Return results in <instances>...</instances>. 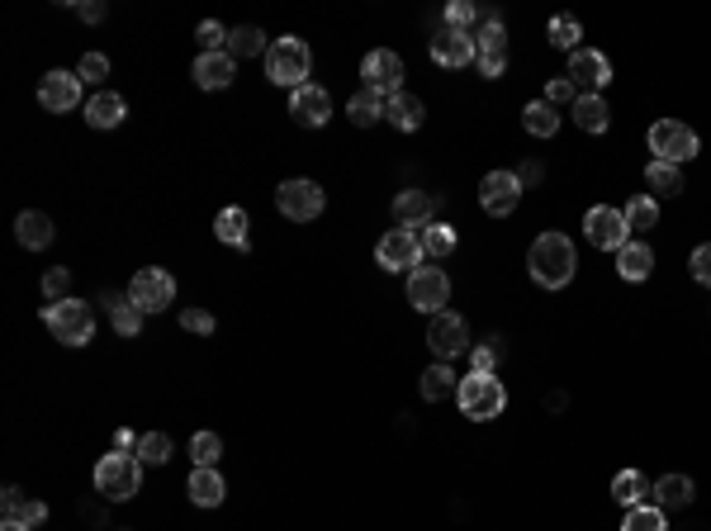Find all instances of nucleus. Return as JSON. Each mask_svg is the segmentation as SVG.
<instances>
[{
    "label": "nucleus",
    "mask_w": 711,
    "mask_h": 531,
    "mask_svg": "<svg viewBox=\"0 0 711 531\" xmlns=\"http://www.w3.org/2000/svg\"><path fill=\"white\" fill-rule=\"evenodd\" d=\"M527 266L541 290H565L569 280H574V271H579V252H574V242L565 233H541V238L531 242Z\"/></svg>",
    "instance_id": "nucleus-1"
},
{
    "label": "nucleus",
    "mask_w": 711,
    "mask_h": 531,
    "mask_svg": "<svg viewBox=\"0 0 711 531\" xmlns=\"http://www.w3.org/2000/svg\"><path fill=\"white\" fill-rule=\"evenodd\" d=\"M138 489H143V460L128 456V451L100 456V465H95V494L105 498V503H128Z\"/></svg>",
    "instance_id": "nucleus-2"
},
{
    "label": "nucleus",
    "mask_w": 711,
    "mask_h": 531,
    "mask_svg": "<svg viewBox=\"0 0 711 531\" xmlns=\"http://www.w3.org/2000/svg\"><path fill=\"white\" fill-rule=\"evenodd\" d=\"M309 67H313V53L304 38H275L271 53H266V76H271L275 86H285V91H299V86H309Z\"/></svg>",
    "instance_id": "nucleus-3"
},
{
    "label": "nucleus",
    "mask_w": 711,
    "mask_h": 531,
    "mask_svg": "<svg viewBox=\"0 0 711 531\" xmlns=\"http://www.w3.org/2000/svg\"><path fill=\"white\" fill-rule=\"evenodd\" d=\"M43 323L53 332L57 342H67V347H86L95 337V309L86 299H62V304H48L43 309Z\"/></svg>",
    "instance_id": "nucleus-4"
},
{
    "label": "nucleus",
    "mask_w": 711,
    "mask_h": 531,
    "mask_svg": "<svg viewBox=\"0 0 711 531\" xmlns=\"http://www.w3.org/2000/svg\"><path fill=\"white\" fill-rule=\"evenodd\" d=\"M456 403H460V413L470 422H489L503 413V403H508V389H503V380H493V375H465L456 389Z\"/></svg>",
    "instance_id": "nucleus-5"
},
{
    "label": "nucleus",
    "mask_w": 711,
    "mask_h": 531,
    "mask_svg": "<svg viewBox=\"0 0 711 531\" xmlns=\"http://www.w3.org/2000/svg\"><path fill=\"white\" fill-rule=\"evenodd\" d=\"M697 133L688 124H678V119H659L650 124V152H655V162H669V166H683L697 157Z\"/></svg>",
    "instance_id": "nucleus-6"
},
{
    "label": "nucleus",
    "mask_w": 711,
    "mask_h": 531,
    "mask_svg": "<svg viewBox=\"0 0 711 531\" xmlns=\"http://www.w3.org/2000/svg\"><path fill=\"white\" fill-rule=\"evenodd\" d=\"M323 185L318 181H309V176H294V181H285L280 190H275V209L285 214V219H294V223H309V219H318L323 214Z\"/></svg>",
    "instance_id": "nucleus-7"
},
{
    "label": "nucleus",
    "mask_w": 711,
    "mask_h": 531,
    "mask_svg": "<svg viewBox=\"0 0 711 531\" xmlns=\"http://www.w3.org/2000/svg\"><path fill=\"white\" fill-rule=\"evenodd\" d=\"M124 294L143 313H162V309H171V304H176V280H171L166 271H157V266H143V271L128 280Z\"/></svg>",
    "instance_id": "nucleus-8"
},
{
    "label": "nucleus",
    "mask_w": 711,
    "mask_h": 531,
    "mask_svg": "<svg viewBox=\"0 0 711 531\" xmlns=\"http://www.w3.org/2000/svg\"><path fill=\"white\" fill-rule=\"evenodd\" d=\"M474 48H479V76H503L508 72V29H503V19L498 15H484L479 24V34H474Z\"/></svg>",
    "instance_id": "nucleus-9"
},
{
    "label": "nucleus",
    "mask_w": 711,
    "mask_h": 531,
    "mask_svg": "<svg viewBox=\"0 0 711 531\" xmlns=\"http://www.w3.org/2000/svg\"><path fill=\"white\" fill-rule=\"evenodd\" d=\"M375 261H380L384 271H418L422 266V238L413 233V228H389L380 238V247H375Z\"/></svg>",
    "instance_id": "nucleus-10"
},
{
    "label": "nucleus",
    "mask_w": 711,
    "mask_h": 531,
    "mask_svg": "<svg viewBox=\"0 0 711 531\" xmlns=\"http://www.w3.org/2000/svg\"><path fill=\"white\" fill-rule=\"evenodd\" d=\"M446 299H451V280H446V271H437V266H418V271L408 275V304L418 313H446Z\"/></svg>",
    "instance_id": "nucleus-11"
},
{
    "label": "nucleus",
    "mask_w": 711,
    "mask_h": 531,
    "mask_svg": "<svg viewBox=\"0 0 711 531\" xmlns=\"http://www.w3.org/2000/svg\"><path fill=\"white\" fill-rule=\"evenodd\" d=\"M584 233H588V242H593L598 252H621V247L631 242L626 214H621V209H612V204H598V209H588V214H584Z\"/></svg>",
    "instance_id": "nucleus-12"
},
{
    "label": "nucleus",
    "mask_w": 711,
    "mask_h": 531,
    "mask_svg": "<svg viewBox=\"0 0 711 531\" xmlns=\"http://www.w3.org/2000/svg\"><path fill=\"white\" fill-rule=\"evenodd\" d=\"M427 347L437 351V361H456L460 351H470V323L460 318V313H437L432 323H427Z\"/></svg>",
    "instance_id": "nucleus-13"
},
{
    "label": "nucleus",
    "mask_w": 711,
    "mask_h": 531,
    "mask_svg": "<svg viewBox=\"0 0 711 531\" xmlns=\"http://www.w3.org/2000/svg\"><path fill=\"white\" fill-rule=\"evenodd\" d=\"M361 76H365V91H375L389 100V95L403 91V57L389 53V48H375V53H365Z\"/></svg>",
    "instance_id": "nucleus-14"
},
{
    "label": "nucleus",
    "mask_w": 711,
    "mask_h": 531,
    "mask_svg": "<svg viewBox=\"0 0 711 531\" xmlns=\"http://www.w3.org/2000/svg\"><path fill=\"white\" fill-rule=\"evenodd\" d=\"M81 86H86V81L76 72H62V67H57V72H48L38 81V105L48 114H72L76 105H81Z\"/></svg>",
    "instance_id": "nucleus-15"
},
{
    "label": "nucleus",
    "mask_w": 711,
    "mask_h": 531,
    "mask_svg": "<svg viewBox=\"0 0 711 531\" xmlns=\"http://www.w3.org/2000/svg\"><path fill=\"white\" fill-rule=\"evenodd\" d=\"M522 200V181H517V171H489L484 185H479V204H484V214L493 219H508L512 209Z\"/></svg>",
    "instance_id": "nucleus-16"
},
{
    "label": "nucleus",
    "mask_w": 711,
    "mask_h": 531,
    "mask_svg": "<svg viewBox=\"0 0 711 531\" xmlns=\"http://www.w3.org/2000/svg\"><path fill=\"white\" fill-rule=\"evenodd\" d=\"M569 81H574V91L584 95H602V86L612 81V62L593 48H579V53H569Z\"/></svg>",
    "instance_id": "nucleus-17"
},
{
    "label": "nucleus",
    "mask_w": 711,
    "mask_h": 531,
    "mask_svg": "<svg viewBox=\"0 0 711 531\" xmlns=\"http://www.w3.org/2000/svg\"><path fill=\"white\" fill-rule=\"evenodd\" d=\"M290 114L299 129H323L332 119V95L323 91V86H299V91H290Z\"/></svg>",
    "instance_id": "nucleus-18"
},
{
    "label": "nucleus",
    "mask_w": 711,
    "mask_h": 531,
    "mask_svg": "<svg viewBox=\"0 0 711 531\" xmlns=\"http://www.w3.org/2000/svg\"><path fill=\"white\" fill-rule=\"evenodd\" d=\"M474 57H479V48H474V34H465V29H441L432 38V62L437 67H470Z\"/></svg>",
    "instance_id": "nucleus-19"
},
{
    "label": "nucleus",
    "mask_w": 711,
    "mask_h": 531,
    "mask_svg": "<svg viewBox=\"0 0 711 531\" xmlns=\"http://www.w3.org/2000/svg\"><path fill=\"white\" fill-rule=\"evenodd\" d=\"M237 81V57L233 53H200L195 57V86L200 91H228Z\"/></svg>",
    "instance_id": "nucleus-20"
},
{
    "label": "nucleus",
    "mask_w": 711,
    "mask_h": 531,
    "mask_svg": "<svg viewBox=\"0 0 711 531\" xmlns=\"http://www.w3.org/2000/svg\"><path fill=\"white\" fill-rule=\"evenodd\" d=\"M185 494H190V503H200V508H219L223 498H228V484H223L219 465H195L190 479H185Z\"/></svg>",
    "instance_id": "nucleus-21"
},
{
    "label": "nucleus",
    "mask_w": 711,
    "mask_h": 531,
    "mask_svg": "<svg viewBox=\"0 0 711 531\" xmlns=\"http://www.w3.org/2000/svg\"><path fill=\"white\" fill-rule=\"evenodd\" d=\"M95 304H105V313H110V328L119 332V337H138V332H143V318H147V313L138 309L128 294L105 290L100 299H95Z\"/></svg>",
    "instance_id": "nucleus-22"
},
{
    "label": "nucleus",
    "mask_w": 711,
    "mask_h": 531,
    "mask_svg": "<svg viewBox=\"0 0 711 531\" xmlns=\"http://www.w3.org/2000/svg\"><path fill=\"white\" fill-rule=\"evenodd\" d=\"M0 517H5V522H24V527H38V522L48 517V503L10 484V489L0 494Z\"/></svg>",
    "instance_id": "nucleus-23"
},
{
    "label": "nucleus",
    "mask_w": 711,
    "mask_h": 531,
    "mask_svg": "<svg viewBox=\"0 0 711 531\" xmlns=\"http://www.w3.org/2000/svg\"><path fill=\"white\" fill-rule=\"evenodd\" d=\"M384 119H389L399 133H418L422 124H427V110H422L418 95L399 91V95H389V100H384Z\"/></svg>",
    "instance_id": "nucleus-24"
},
{
    "label": "nucleus",
    "mask_w": 711,
    "mask_h": 531,
    "mask_svg": "<svg viewBox=\"0 0 711 531\" xmlns=\"http://www.w3.org/2000/svg\"><path fill=\"white\" fill-rule=\"evenodd\" d=\"M15 238L24 252H43V247H53V219L38 214V209H24L15 219Z\"/></svg>",
    "instance_id": "nucleus-25"
},
{
    "label": "nucleus",
    "mask_w": 711,
    "mask_h": 531,
    "mask_svg": "<svg viewBox=\"0 0 711 531\" xmlns=\"http://www.w3.org/2000/svg\"><path fill=\"white\" fill-rule=\"evenodd\" d=\"M394 219L399 228H427L432 223V195L427 190H399V200H394Z\"/></svg>",
    "instance_id": "nucleus-26"
},
{
    "label": "nucleus",
    "mask_w": 711,
    "mask_h": 531,
    "mask_svg": "<svg viewBox=\"0 0 711 531\" xmlns=\"http://www.w3.org/2000/svg\"><path fill=\"white\" fill-rule=\"evenodd\" d=\"M214 233H219V242H228V247H237V252H247L252 247V219H247V209H219V219H214Z\"/></svg>",
    "instance_id": "nucleus-27"
},
{
    "label": "nucleus",
    "mask_w": 711,
    "mask_h": 531,
    "mask_svg": "<svg viewBox=\"0 0 711 531\" xmlns=\"http://www.w3.org/2000/svg\"><path fill=\"white\" fill-rule=\"evenodd\" d=\"M124 114H128L124 95L100 91V95H91V105H86V124H91V129H119Z\"/></svg>",
    "instance_id": "nucleus-28"
},
{
    "label": "nucleus",
    "mask_w": 711,
    "mask_h": 531,
    "mask_svg": "<svg viewBox=\"0 0 711 531\" xmlns=\"http://www.w3.org/2000/svg\"><path fill=\"white\" fill-rule=\"evenodd\" d=\"M693 494H697V484L688 475H664L655 484V508H664V513H674V508H688L693 503Z\"/></svg>",
    "instance_id": "nucleus-29"
},
{
    "label": "nucleus",
    "mask_w": 711,
    "mask_h": 531,
    "mask_svg": "<svg viewBox=\"0 0 711 531\" xmlns=\"http://www.w3.org/2000/svg\"><path fill=\"white\" fill-rule=\"evenodd\" d=\"M617 275L621 280H650L655 275V252L645 242H626L617 252Z\"/></svg>",
    "instance_id": "nucleus-30"
},
{
    "label": "nucleus",
    "mask_w": 711,
    "mask_h": 531,
    "mask_svg": "<svg viewBox=\"0 0 711 531\" xmlns=\"http://www.w3.org/2000/svg\"><path fill=\"white\" fill-rule=\"evenodd\" d=\"M650 494H655V484L640 475V470H621L612 479V498H617L621 508H640V503H650Z\"/></svg>",
    "instance_id": "nucleus-31"
},
{
    "label": "nucleus",
    "mask_w": 711,
    "mask_h": 531,
    "mask_svg": "<svg viewBox=\"0 0 711 531\" xmlns=\"http://www.w3.org/2000/svg\"><path fill=\"white\" fill-rule=\"evenodd\" d=\"M574 124L584 133H607V124H612L607 100H602V95H579V100H574Z\"/></svg>",
    "instance_id": "nucleus-32"
},
{
    "label": "nucleus",
    "mask_w": 711,
    "mask_h": 531,
    "mask_svg": "<svg viewBox=\"0 0 711 531\" xmlns=\"http://www.w3.org/2000/svg\"><path fill=\"white\" fill-rule=\"evenodd\" d=\"M522 129H527L531 138H555V133H560V110L546 105V100H531L527 110H522Z\"/></svg>",
    "instance_id": "nucleus-33"
},
{
    "label": "nucleus",
    "mask_w": 711,
    "mask_h": 531,
    "mask_svg": "<svg viewBox=\"0 0 711 531\" xmlns=\"http://www.w3.org/2000/svg\"><path fill=\"white\" fill-rule=\"evenodd\" d=\"M418 238H422V257H437L446 261L451 252H456V228L451 223H427V228H418Z\"/></svg>",
    "instance_id": "nucleus-34"
},
{
    "label": "nucleus",
    "mask_w": 711,
    "mask_h": 531,
    "mask_svg": "<svg viewBox=\"0 0 711 531\" xmlns=\"http://www.w3.org/2000/svg\"><path fill=\"white\" fill-rule=\"evenodd\" d=\"M347 119H351V124H361V129L380 124V119H384V95H375V91H356V95L347 100Z\"/></svg>",
    "instance_id": "nucleus-35"
},
{
    "label": "nucleus",
    "mask_w": 711,
    "mask_h": 531,
    "mask_svg": "<svg viewBox=\"0 0 711 531\" xmlns=\"http://www.w3.org/2000/svg\"><path fill=\"white\" fill-rule=\"evenodd\" d=\"M456 370L446 366V361H437V366L427 370V375H422V399L427 403H441L446 399V394H456Z\"/></svg>",
    "instance_id": "nucleus-36"
},
{
    "label": "nucleus",
    "mask_w": 711,
    "mask_h": 531,
    "mask_svg": "<svg viewBox=\"0 0 711 531\" xmlns=\"http://www.w3.org/2000/svg\"><path fill=\"white\" fill-rule=\"evenodd\" d=\"M645 185H650L655 195H683V166L650 162L645 166Z\"/></svg>",
    "instance_id": "nucleus-37"
},
{
    "label": "nucleus",
    "mask_w": 711,
    "mask_h": 531,
    "mask_svg": "<svg viewBox=\"0 0 711 531\" xmlns=\"http://www.w3.org/2000/svg\"><path fill=\"white\" fill-rule=\"evenodd\" d=\"M621 214H626V228H631V233H645V228L659 223V204H655V195H631Z\"/></svg>",
    "instance_id": "nucleus-38"
},
{
    "label": "nucleus",
    "mask_w": 711,
    "mask_h": 531,
    "mask_svg": "<svg viewBox=\"0 0 711 531\" xmlns=\"http://www.w3.org/2000/svg\"><path fill=\"white\" fill-rule=\"evenodd\" d=\"M228 53L233 57H261V53H271V43H266V34H261L256 24H242V29H233V38H228Z\"/></svg>",
    "instance_id": "nucleus-39"
},
{
    "label": "nucleus",
    "mask_w": 711,
    "mask_h": 531,
    "mask_svg": "<svg viewBox=\"0 0 711 531\" xmlns=\"http://www.w3.org/2000/svg\"><path fill=\"white\" fill-rule=\"evenodd\" d=\"M621 531H669V517L655 503H640V508H626V522Z\"/></svg>",
    "instance_id": "nucleus-40"
},
{
    "label": "nucleus",
    "mask_w": 711,
    "mask_h": 531,
    "mask_svg": "<svg viewBox=\"0 0 711 531\" xmlns=\"http://www.w3.org/2000/svg\"><path fill=\"white\" fill-rule=\"evenodd\" d=\"M479 24H484V10H474L470 0H456V5H446V29H465V34H479Z\"/></svg>",
    "instance_id": "nucleus-41"
},
{
    "label": "nucleus",
    "mask_w": 711,
    "mask_h": 531,
    "mask_svg": "<svg viewBox=\"0 0 711 531\" xmlns=\"http://www.w3.org/2000/svg\"><path fill=\"white\" fill-rule=\"evenodd\" d=\"M579 38H584L579 19H569V15H555V19H550V43H555V48H569V53H579Z\"/></svg>",
    "instance_id": "nucleus-42"
},
{
    "label": "nucleus",
    "mask_w": 711,
    "mask_h": 531,
    "mask_svg": "<svg viewBox=\"0 0 711 531\" xmlns=\"http://www.w3.org/2000/svg\"><path fill=\"white\" fill-rule=\"evenodd\" d=\"M219 456H223L219 432H195V437H190V460H195V465H219Z\"/></svg>",
    "instance_id": "nucleus-43"
},
{
    "label": "nucleus",
    "mask_w": 711,
    "mask_h": 531,
    "mask_svg": "<svg viewBox=\"0 0 711 531\" xmlns=\"http://www.w3.org/2000/svg\"><path fill=\"white\" fill-rule=\"evenodd\" d=\"M195 38H200L204 53H228V38H233V29H223L219 19H204L200 29H195Z\"/></svg>",
    "instance_id": "nucleus-44"
},
{
    "label": "nucleus",
    "mask_w": 711,
    "mask_h": 531,
    "mask_svg": "<svg viewBox=\"0 0 711 531\" xmlns=\"http://www.w3.org/2000/svg\"><path fill=\"white\" fill-rule=\"evenodd\" d=\"M43 299H48V304L72 299V271H67V266H53V271L43 275Z\"/></svg>",
    "instance_id": "nucleus-45"
},
{
    "label": "nucleus",
    "mask_w": 711,
    "mask_h": 531,
    "mask_svg": "<svg viewBox=\"0 0 711 531\" xmlns=\"http://www.w3.org/2000/svg\"><path fill=\"white\" fill-rule=\"evenodd\" d=\"M138 456H143V465H166V460H171V437H166V432H147V437L138 441Z\"/></svg>",
    "instance_id": "nucleus-46"
},
{
    "label": "nucleus",
    "mask_w": 711,
    "mask_h": 531,
    "mask_svg": "<svg viewBox=\"0 0 711 531\" xmlns=\"http://www.w3.org/2000/svg\"><path fill=\"white\" fill-rule=\"evenodd\" d=\"M181 328L195 332V337H214L219 323H214V313H204V309H181Z\"/></svg>",
    "instance_id": "nucleus-47"
},
{
    "label": "nucleus",
    "mask_w": 711,
    "mask_h": 531,
    "mask_svg": "<svg viewBox=\"0 0 711 531\" xmlns=\"http://www.w3.org/2000/svg\"><path fill=\"white\" fill-rule=\"evenodd\" d=\"M76 76H81V81H105V76H110V57H105V53H86V57H81V67H76Z\"/></svg>",
    "instance_id": "nucleus-48"
},
{
    "label": "nucleus",
    "mask_w": 711,
    "mask_h": 531,
    "mask_svg": "<svg viewBox=\"0 0 711 531\" xmlns=\"http://www.w3.org/2000/svg\"><path fill=\"white\" fill-rule=\"evenodd\" d=\"M569 100H579L574 81H569V76H555V81L546 86V105H555V110H560V105H569Z\"/></svg>",
    "instance_id": "nucleus-49"
},
{
    "label": "nucleus",
    "mask_w": 711,
    "mask_h": 531,
    "mask_svg": "<svg viewBox=\"0 0 711 531\" xmlns=\"http://www.w3.org/2000/svg\"><path fill=\"white\" fill-rule=\"evenodd\" d=\"M498 356H503V347H498V342H489V347H470V361H474V370H479V375H493Z\"/></svg>",
    "instance_id": "nucleus-50"
},
{
    "label": "nucleus",
    "mask_w": 711,
    "mask_h": 531,
    "mask_svg": "<svg viewBox=\"0 0 711 531\" xmlns=\"http://www.w3.org/2000/svg\"><path fill=\"white\" fill-rule=\"evenodd\" d=\"M688 271H693L697 285H711V242H702L693 252V261H688Z\"/></svg>",
    "instance_id": "nucleus-51"
},
{
    "label": "nucleus",
    "mask_w": 711,
    "mask_h": 531,
    "mask_svg": "<svg viewBox=\"0 0 711 531\" xmlns=\"http://www.w3.org/2000/svg\"><path fill=\"white\" fill-rule=\"evenodd\" d=\"M138 432H133V427H119V432H114V451H128V456H138Z\"/></svg>",
    "instance_id": "nucleus-52"
},
{
    "label": "nucleus",
    "mask_w": 711,
    "mask_h": 531,
    "mask_svg": "<svg viewBox=\"0 0 711 531\" xmlns=\"http://www.w3.org/2000/svg\"><path fill=\"white\" fill-rule=\"evenodd\" d=\"M76 15L86 19V24H100V19H105V5H100V0H86V5H76Z\"/></svg>",
    "instance_id": "nucleus-53"
},
{
    "label": "nucleus",
    "mask_w": 711,
    "mask_h": 531,
    "mask_svg": "<svg viewBox=\"0 0 711 531\" xmlns=\"http://www.w3.org/2000/svg\"><path fill=\"white\" fill-rule=\"evenodd\" d=\"M517 181H522V185H536V181H541V166H536V162H527L522 171H517Z\"/></svg>",
    "instance_id": "nucleus-54"
},
{
    "label": "nucleus",
    "mask_w": 711,
    "mask_h": 531,
    "mask_svg": "<svg viewBox=\"0 0 711 531\" xmlns=\"http://www.w3.org/2000/svg\"><path fill=\"white\" fill-rule=\"evenodd\" d=\"M0 531H34V527H24V522H0Z\"/></svg>",
    "instance_id": "nucleus-55"
}]
</instances>
